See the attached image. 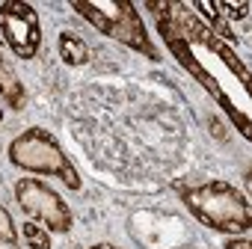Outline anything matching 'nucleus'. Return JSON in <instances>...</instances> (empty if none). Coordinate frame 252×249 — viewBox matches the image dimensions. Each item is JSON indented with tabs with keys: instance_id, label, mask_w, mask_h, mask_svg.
Returning a JSON list of instances; mask_svg holds the SVG:
<instances>
[{
	"instance_id": "14",
	"label": "nucleus",
	"mask_w": 252,
	"mask_h": 249,
	"mask_svg": "<svg viewBox=\"0 0 252 249\" xmlns=\"http://www.w3.org/2000/svg\"><path fill=\"white\" fill-rule=\"evenodd\" d=\"M0 122H3V107H0Z\"/></svg>"
},
{
	"instance_id": "4",
	"label": "nucleus",
	"mask_w": 252,
	"mask_h": 249,
	"mask_svg": "<svg viewBox=\"0 0 252 249\" xmlns=\"http://www.w3.org/2000/svg\"><path fill=\"white\" fill-rule=\"evenodd\" d=\"M15 202L30 222H39L54 234H68L74 228V214L65 199L39 178H21L15 184Z\"/></svg>"
},
{
	"instance_id": "9",
	"label": "nucleus",
	"mask_w": 252,
	"mask_h": 249,
	"mask_svg": "<svg viewBox=\"0 0 252 249\" xmlns=\"http://www.w3.org/2000/svg\"><path fill=\"white\" fill-rule=\"evenodd\" d=\"M21 228H24V240L30 249H51V231L48 228H42L39 222H30V219Z\"/></svg>"
},
{
	"instance_id": "12",
	"label": "nucleus",
	"mask_w": 252,
	"mask_h": 249,
	"mask_svg": "<svg viewBox=\"0 0 252 249\" xmlns=\"http://www.w3.org/2000/svg\"><path fill=\"white\" fill-rule=\"evenodd\" d=\"M225 249H252V243H249V237H246V234H240V237L225 240Z\"/></svg>"
},
{
	"instance_id": "8",
	"label": "nucleus",
	"mask_w": 252,
	"mask_h": 249,
	"mask_svg": "<svg viewBox=\"0 0 252 249\" xmlns=\"http://www.w3.org/2000/svg\"><path fill=\"white\" fill-rule=\"evenodd\" d=\"M196 12H202L208 21H211V33H217V36H222V39H228V42H237V33L225 24V18H222V12L217 9V3H196Z\"/></svg>"
},
{
	"instance_id": "11",
	"label": "nucleus",
	"mask_w": 252,
	"mask_h": 249,
	"mask_svg": "<svg viewBox=\"0 0 252 249\" xmlns=\"http://www.w3.org/2000/svg\"><path fill=\"white\" fill-rule=\"evenodd\" d=\"M217 9H220V12H231L228 18H234V21H237V18H246V12H249L246 3H243V6H237V3H217Z\"/></svg>"
},
{
	"instance_id": "3",
	"label": "nucleus",
	"mask_w": 252,
	"mask_h": 249,
	"mask_svg": "<svg viewBox=\"0 0 252 249\" xmlns=\"http://www.w3.org/2000/svg\"><path fill=\"white\" fill-rule=\"evenodd\" d=\"M6 155H9V163L18 166V169H24V172L57 178L68 190H80V175H77L74 163L65 157V152L57 143V137L51 131H45V128H27V131H21L9 143Z\"/></svg>"
},
{
	"instance_id": "5",
	"label": "nucleus",
	"mask_w": 252,
	"mask_h": 249,
	"mask_svg": "<svg viewBox=\"0 0 252 249\" xmlns=\"http://www.w3.org/2000/svg\"><path fill=\"white\" fill-rule=\"evenodd\" d=\"M0 33H3L9 51L24 62H30L42 48L39 12L30 3H24V0H6V3H0Z\"/></svg>"
},
{
	"instance_id": "10",
	"label": "nucleus",
	"mask_w": 252,
	"mask_h": 249,
	"mask_svg": "<svg viewBox=\"0 0 252 249\" xmlns=\"http://www.w3.org/2000/svg\"><path fill=\"white\" fill-rule=\"evenodd\" d=\"M0 243H18V228H15V219H12V214L0 205Z\"/></svg>"
},
{
	"instance_id": "13",
	"label": "nucleus",
	"mask_w": 252,
	"mask_h": 249,
	"mask_svg": "<svg viewBox=\"0 0 252 249\" xmlns=\"http://www.w3.org/2000/svg\"><path fill=\"white\" fill-rule=\"evenodd\" d=\"M89 249H119V246H113V243H95V246H89Z\"/></svg>"
},
{
	"instance_id": "1",
	"label": "nucleus",
	"mask_w": 252,
	"mask_h": 249,
	"mask_svg": "<svg viewBox=\"0 0 252 249\" xmlns=\"http://www.w3.org/2000/svg\"><path fill=\"white\" fill-rule=\"evenodd\" d=\"M181 202L193 214V219H199L202 225H208L220 234L240 237L252 225L249 199L228 181H208V184L184 187Z\"/></svg>"
},
{
	"instance_id": "2",
	"label": "nucleus",
	"mask_w": 252,
	"mask_h": 249,
	"mask_svg": "<svg viewBox=\"0 0 252 249\" xmlns=\"http://www.w3.org/2000/svg\"><path fill=\"white\" fill-rule=\"evenodd\" d=\"M71 9L83 21H89L98 33H104L107 39L149 57L152 62L160 60V51L155 48V42L146 30V21L131 0H74Z\"/></svg>"
},
{
	"instance_id": "7",
	"label": "nucleus",
	"mask_w": 252,
	"mask_h": 249,
	"mask_svg": "<svg viewBox=\"0 0 252 249\" xmlns=\"http://www.w3.org/2000/svg\"><path fill=\"white\" fill-rule=\"evenodd\" d=\"M57 48H60V60H63L65 65H71V68L89 62V48H86V42H83L77 33H71V30H63V33H60Z\"/></svg>"
},
{
	"instance_id": "6",
	"label": "nucleus",
	"mask_w": 252,
	"mask_h": 249,
	"mask_svg": "<svg viewBox=\"0 0 252 249\" xmlns=\"http://www.w3.org/2000/svg\"><path fill=\"white\" fill-rule=\"evenodd\" d=\"M0 95H3V101L12 110H24L27 107V89L18 80V74L12 71V65L3 60V54H0Z\"/></svg>"
}]
</instances>
